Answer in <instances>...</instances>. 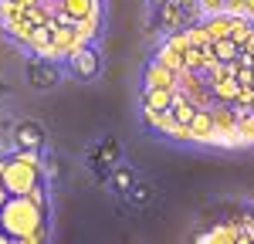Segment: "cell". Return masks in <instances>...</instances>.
<instances>
[{
    "label": "cell",
    "instance_id": "cell-18",
    "mask_svg": "<svg viewBox=\"0 0 254 244\" xmlns=\"http://www.w3.org/2000/svg\"><path fill=\"white\" fill-rule=\"evenodd\" d=\"M3 163H7V160H0V173H3Z\"/></svg>",
    "mask_w": 254,
    "mask_h": 244
},
{
    "label": "cell",
    "instance_id": "cell-1",
    "mask_svg": "<svg viewBox=\"0 0 254 244\" xmlns=\"http://www.w3.org/2000/svg\"><path fill=\"white\" fill-rule=\"evenodd\" d=\"M41 214L44 210H38L24 193H10L3 200V207H0V231H3V238H31L41 224Z\"/></svg>",
    "mask_w": 254,
    "mask_h": 244
},
{
    "label": "cell",
    "instance_id": "cell-9",
    "mask_svg": "<svg viewBox=\"0 0 254 244\" xmlns=\"http://www.w3.org/2000/svg\"><path fill=\"white\" fill-rule=\"evenodd\" d=\"M183 51H187V48H176L173 41H166V48H163V51H159V64H166V68H170V71H180V68H183Z\"/></svg>",
    "mask_w": 254,
    "mask_h": 244
},
{
    "label": "cell",
    "instance_id": "cell-19",
    "mask_svg": "<svg viewBox=\"0 0 254 244\" xmlns=\"http://www.w3.org/2000/svg\"><path fill=\"white\" fill-rule=\"evenodd\" d=\"M0 241H3V231H0Z\"/></svg>",
    "mask_w": 254,
    "mask_h": 244
},
{
    "label": "cell",
    "instance_id": "cell-6",
    "mask_svg": "<svg viewBox=\"0 0 254 244\" xmlns=\"http://www.w3.org/2000/svg\"><path fill=\"white\" fill-rule=\"evenodd\" d=\"M190 136L193 139H214V119L207 109H196L193 119H190Z\"/></svg>",
    "mask_w": 254,
    "mask_h": 244
},
{
    "label": "cell",
    "instance_id": "cell-8",
    "mask_svg": "<svg viewBox=\"0 0 254 244\" xmlns=\"http://www.w3.org/2000/svg\"><path fill=\"white\" fill-rule=\"evenodd\" d=\"M75 71H78L81 78H92V75L98 71V55L88 51V48H81L78 55H75Z\"/></svg>",
    "mask_w": 254,
    "mask_h": 244
},
{
    "label": "cell",
    "instance_id": "cell-12",
    "mask_svg": "<svg viewBox=\"0 0 254 244\" xmlns=\"http://www.w3.org/2000/svg\"><path fill=\"white\" fill-rule=\"evenodd\" d=\"M129 193H132V203H149V200H153V190H149V186H142V183L132 186Z\"/></svg>",
    "mask_w": 254,
    "mask_h": 244
},
{
    "label": "cell",
    "instance_id": "cell-2",
    "mask_svg": "<svg viewBox=\"0 0 254 244\" xmlns=\"http://www.w3.org/2000/svg\"><path fill=\"white\" fill-rule=\"evenodd\" d=\"M0 180H3V186H7V193H27V190L38 183V163H34V156L7 160Z\"/></svg>",
    "mask_w": 254,
    "mask_h": 244
},
{
    "label": "cell",
    "instance_id": "cell-13",
    "mask_svg": "<svg viewBox=\"0 0 254 244\" xmlns=\"http://www.w3.org/2000/svg\"><path fill=\"white\" fill-rule=\"evenodd\" d=\"M24 197H27V200L34 203V207H38V210H44V190H41L38 183H34V186H31V190H27V193H24Z\"/></svg>",
    "mask_w": 254,
    "mask_h": 244
},
{
    "label": "cell",
    "instance_id": "cell-16",
    "mask_svg": "<svg viewBox=\"0 0 254 244\" xmlns=\"http://www.w3.org/2000/svg\"><path fill=\"white\" fill-rule=\"evenodd\" d=\"M10 193H7V186H3V180H0V207H3V200H7Z\"/></svg>",
    "mask_w": 254,
    "mask_h": 244
},
{
    "label": "cell",
    "instance_id": "cell-14",
    "mask_svg": "<svg viewBox=\"0 0 254 244\" xmlns=\"http://www.w3.org/2000/svg\"><path fill=\"white\" fill-rule=\"evenodd\" d=\"M116 186L119 190H129L132 186V173L129 170H116Z\"/></svg>",
    "mask_w": 254,
    "mask_h": 244
},
{
    "label": "cell",
    "instance_id": "cell-5",
    "mask_svg": "<svg viewBox=\"0 0 254 244\" xmlns=\"http://www.w3.org/2000/svg\"><path fill=\"white\" fill-rule=\"evenodd\" d=\"M27 75H31V85H34V88H51V85L58 81V71H55L51 64H44V61H31Z\"/></svg>",
    "mask_w": 254,
    "mask_h": 244
},
{
    "label": "cell",
    "instance_id": "cell-4",
    "mask_svg": "<svg viewBox=\"0 0 254 244\" xmlns=\"http://www.w3.org/2000/svg\"><path fill=\"white\" fill-rule=\"evenodd\" d=\"M14 139H17L20 149H38L41 142H44V129H41L38 122H20L17 132H14Z\"/></svg>",
    "mask_w": 254,
    "mask_h": 244
},
{
    "label": "cell",
    "instance_id": "cell-3",
    "mask_svg": "<svg viewBox=\"0 0 254 244\" xmlns=\"http://www.w3.org/2000/svg\"><path fill=\"white\" fill-rule=\"evenodd\" d=\"M146 88H176V71H170L166 64L153 61L146 68Z\"/></svg>",
    "mask_w": 254,
    "mask_h": 244
},
{
    "label": "cell",
    "instance_id": "cell-11",
    "mask_svg": "<svg viewBox=\"0 0 254 244\" xmlns=\"http://www.w3.org/2000/svg\"><path fill=\"white\" fill-rule=\"evenodd\" d=\"M203 27H207V38L210 41L227 38V34H231V17H214V20H207Z\"/></svg>",
    "mask_w": 254,
    "mask_h": 244
},
{
    "label": "cell",
    "instance_id": "cell-15",
    "mask_svg": "<svg viewBox=\"0 0 254 244\" xmlns=\"http://www.w3.org/2000/svg\"><path fill=\"white\" fill-rule=\"evenodd\" d=\"M200 3V10H220L224 7V0H196Z\"/></svg>",
    "mask_w": 254,
    "mask_h": 244
},
{
    "label": "cell",
    "instance_id": "cell-17",
    "mask_svg": "<svg viewBox=\"0 0 254 244\" xmlns=\"http://www.w3.org/2000/svg\"><path fill=\"white\" fill-rule=\"evenodd\" d=\"M244 7H248V10H251V14H254V0H244Z\"/></svg>",
    "mask_w": 254,
    "mask_h": 244
},
{
    "label": "cell",
    "instance_id": "cell-7",
    "mask_svg": "<svg viewBox=\"0 0 254 244\" xmlns=\"http://www.w3.org/2000/svg\"><path fill=\"white\" fill-rule=\"evenodd\" d=\"M173 102V88H146V112H163Z\"/></svg>",
    "mask_w": 254,
    "mask_h": 244
},
{
    "label": "cell",
    "instance_id": "cell-10",
    "mask_svg": "<svg viewBox=\"0 0 254 244\" xmlns=\"http://www.w3.org/2000/svg\"><path fill=\"white\" fill-rule=\"evenodd\" d=\"M95 14L92 0H64V17L68 20H88Z\"/></svg>",
    "mask_w": 254,
    "mask_h": 244
}]
</instances>
